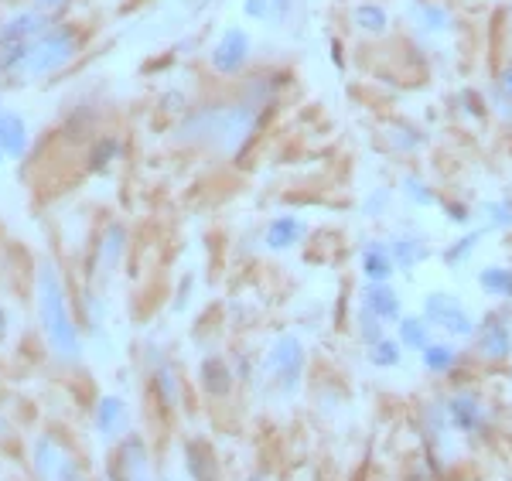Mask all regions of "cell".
I'll list each match as a JSON object with an SVG mask.
<instances>
[{"instance_id":"6da1fadb","label":"cell","mask_w":512,"mask_h":481,"mask_svg":"<svg viewBox=\"0 0 512 481\" xmlns=\"http://www.w3.org/2000/svg\"><path fill=\"white\" fill-rule=\"evenodd\" d=\"M270 116H274L270 106H256L233 89L226 96L198 99L181 116H175L171 140L178 147L209 151L219 161H239L267 130Z\"/></svg>"},{"instance_id":"7a4b0ae2","label":"cell","mask_w":512,"mask_h":481,"mask_svg":"<svg viewBox=\"0 0 512 481\" xmlns=\"http://www.w3.org/2000/svg\"><path fill=\"white\" fill-rule=\"evenodd\" d=\"M35 311L38 328L48 352L59 366H79L82 362V328L72 311V294L55 260H41L35 270Z\"/></svg>"},{"instance_id":"3957f363","label":"cell","mask_w":512,"mask_h":481,"mask_svg":"<svg viewBox=\"0 0 512 481\" xmlns=\"http://www.w3.org/2000/svg\"><path fill=\"white\" fill-rule=\"evenodd\" d=\"M82 52H86V28L76 21L59 18L45 35H38L28 45V55H24L14 82L31 86V82H45V79L62 76L65 69H72V65L79 62Z\"/></svg>"},{"instance_id":"277c9868","label":"cell","mask_w":512,"mask_h":481,"mask_svg":"<svg viewBox=\"0 0 512 481\" xmlns=\"http://www.w3.org/2000/svg\"><path fill=\"white\" fill-rule=\"evenodd\" d=\"M263 366H267L270 383L277 386L280 396H294L304 383V372H308V348H304L301 335H294V331L277 335L267 348Z\"/></svg>"},{"instance_id":"5b68a950","label":"cell","mask_w":512,"mask_h":481,"mask_svg":"<svg viewBox=\"0 0 512 481\" xmlns=\"http://www.w3.org/2000/svg\"><path fill=\"white\" fill-rule=\"evenodd\" d=\"M253 69V35L243 24H226L209 48V72L216 79H243Z\"/></svg>"},{"instance_id":"8992f818","label":"cell","mask_w":512,"mask_h":481,"mask_svg":"<svg viewBox=\"0 0 512 481\" xmlns=\"http://www.w3.org/2000/svg\"><path fill=\"white\" fill-rule=\"evenodd\" d=\"M420 314L427 318V325L434 331H441L451 342H472L475 335V314L465 308L458 294H448V290H431L420 304Z\"/></svg>"},{"instance_id":"52a82bcc","label":"cell","mask_w":512,"mask_h":481,"mask_svg":"<svg viewBox=\"0 0 512 481\" xmlns=\"http://www.w3.org/2000/svg\"><path fill=\"white\" fill-rule=\"evenodd\" d=\"M472 345L482 362H506L512 355V311L492 308L489 314H482L475 325Z\"/></svg>"},{"instance_id":"ba28073f","label":"cell","mask_w":512,"mask_h":481,"mask_svg":"<svg viewBox=\"0 0 512 481\" xmlns=\"http://www.w3.org/2000/svg\"><path fill=\"white\" fill-rule=\"evenodd\" d=\"M444 413H448V424L458 434L472 437V441H482V437L492 434V413L475 393H451L444 400Z\"/></svg>"},{"instance_id":"9c48e42d","label":"cell","mask_w":512,"mask_h":481,"mask_svg":"<svg viewBox=\"0 0 512 481\" xmlns=\"http://www.w3.org/2000/svg\"><path fill=\"white\" fill-rule=\"evenodd\" d=\"M31 464H35V475L41 481H76V478H82L76 461H72V454H69V447L52 434H45L35 441V447H31Z\"/></svg>"},{"instance_id":"30bf717a","label":"cell","mask_w":512,"mask_h":481,"mask_svg":"<svg viewBox=\"0 0 512 481\" xmlns=\"http://www.w3.org/2000/svg\"><path fill=\"white\" fill-rule=\"evenodd\" d=\"M110 481H158L151 471V454L140 437H123L110 458Z\"/></svg>"},{"instance_id":"8fae6325","label":"cell","mask_w":512,"mask_h":481,"mask_svg":"<svg viewBox=\"0 0 512 481\" xmlns=\"http://www.w3.org/2000/svg\"><path fill=\"white\" fill-rule=\"evenodd\" d=\"M403 18L424 38L448 35V31H454V24H458L451 4H444V0H407L403 4Z\"/></svg>"},{"instance_id":"7c38bea8","label":"cell","mask_w":512,"mask_h":481,"mask_svg":"<svg viewBox=\"0 0 512 481\" xmlns=\"http://www.w3.org/2000/svg\"><path fill=\"white\" fill-rule=\"evenodd\" d=\"M287 82H291V72L284 69H250L243 79H236V93L243 99H250L256 106H270L277 110L280 96H284Z\"/></svg>"},{"instance_id":"4fadbf2b","label":"cell","mask_w":512,"mask_h":481,"mask_svg":"<svg viewBox=\"0 0 512 481\" xmlns=\"http://www.w3.org/2000/svg\"><path fill=\"white\" fill-rule=\"evenodd\" d=\"M127 246H130V232L123 222H106L103 232H99L96 246H93V267L99 277H110L113 270H120L123 256H127Z\"/></svg>"},{"instance_id":"5bb4252c","label":"cell","mask_w":512,"mask_h":481,"mask_svg":"<svg viewBox=\"0 0 512 481\" xmlns=\"http://www.w3.org/2000/svg\"><path fill=\"white\" fill-rule=\"evenodd\" d=\"M55 21H59V18H52V14L38 11V7H31V4H24V7L11 11L4 21H0V38L31 45V41H35L38 35H45V31L52 28Z\"/></svg>"},{"instance_id":"9a60e30c","label":"cell","mask_w":512,"mask_h":481,"mask_svg":"<svg viewBox=\"0 0 512 481\" xmlns=\"http://www.w3.org/2000/svg\"><path fill=\"white\" fill-rule=\"evenodd\" d=\"M308 232L311 229L301 215L280 212L267 222V229H263V246H267L270 253H291L304 243V239H308Z\"/></svg>"},{"instance_id":"2e32d148","label":"cell","mask_w":512,"mask_h":481,"mask_svg":"<svg viewBox=\"0 0 512 481\" xmlns=\"http://www.w3.org/2000/svg\"><path fill=\"white\" fill-rule=\"evenodd\" d=\"M349 28L362 38H386L393 31V14L379 0H355L349 7Z\"/></svg>"},{"instance_id":"e0dca14e","label":"cell","mask_w":512,"mask_h":481,"mask_svg":"<svg viewBox=\"0 0 512 481\" xmlns=\"http://www.w3.org/2000/svg\"><path fill=\"white\" fill-rule=\"evenodd\" d=\"M359 273L366 284H386L396 277V260L386 239H366L359 246Z\"/></svg>"},{"instance_id":"ac0fdd59","label":"cell","mask_w":512,"mask_h":481,"mask_svg":"<svg viewBox=\"0 0 512 481\" xmlns=\"http://www.w3.org/2000/svg\"><path fill=\"white\" fill-rule=\"evenodd\" d=\"M93 420H96V430L106 437V441H123V437L130 434V406H127V400H120V396H113V393H106L96 400Z\"/></svg>"},{"instance_id":"d6986e66","label":"cell","mask_w":512,"mask_h":481,"mask_svg":"<svg viewBox=\"0 0 512 481\" xmlns=\"http://www.w3.org/2000/svg\"><path fill=\"white\" fill-rule=\"evenodd\" d=\"M359 308L373 311L383 325H396V321L403 318V297H400V290L393 287V280H386V284H366L362 287Z\"/></svg>"},{"instance_id":"ffe728a7","label":"cell","mask_w":512,"mask_h":481,"mask_svg":"<svg viewBox=\"0 0 512 481\" xmlns=\"http://www.w3.org/2000/svg\"><path fill=\"white\" fill-rule=\"evenodd\" d=\"M386 243H390L393 260H396V270H400V273L417 270L420 263H427L434 256L431 239L420 236V232H396V236H390Z\"/></svg>"},{"instance_id":"44dd1931","label":"cell","mask_w":512,"mask_h":481,"mask_svg":"<svg viewBox=\"0 0 512 481\" xmlns=\"http://www.w3.org/2000/svg\"><path fill=\"white\" fill-rule=\"evenodd\" d=\"M383 140H386V147H390L393 154H407V157H414V154H420L427 147L424 130H420L417 123L403 120V116H396V120L386 123Z\"/></svg>"},{"instance_id":"7402d4cb","label":"cell","mask_w":512,"mask_h":481,"mask_svg":"<svg viewBox=\"0 0 512 481\" xmlns=\"http://www.w3.org/2000/svg\"><path fill=\"white\" fill-rule=\"evenodd\" d=\"M151 393H154V400H158L161 410H178V403H181V376H178V369L171 366L168 359H158L154 362V369H151Z\"/></svg>"},{"instance_id":"603a6c76","label":"cell","mask_w":512,"mask_h":481,"mask_svg":"<svg viewBox=\"0 0 512 481\" xmlns=\"http://www.w3.org/2000/svg\"><path fill=\"white\" fill-rule=\"evenodd\" d=\"M28 144H31V130H28V120L21 113H11L7 110L0 116V147H4L7 161H21L28 154Z\"/></svg>"},{"instance_id":"cb8c5ba5","label":"cell","mask_w":512,"mask_h":481,"mask_svg":"<svg viewBox=\"0 0 512 481\" xmlns=\"http://www.w3.org/2000/svg\"><path fill=\"white\" fill-rule=\"evenodd\" d=\"M198 383H202V389L209 396H216V400H222V396L233 393V369H229V362L222 359V355H209V359H202V366H198Z\"/></svg>"},{"instance_id":"d4e9b609","label":"cell","mask_w":512,"mask_h":481,"mask_svg":"<svg viewBox=\"0 0 512 481\" xmlns=\"http://www.w3.org/2000/svg\"><path fill=\"white\" fill-rule=\"evenodd\" d=\"M120 157H123V140L117 134H96L86 144V171L103 174V171H110Z\"/></svg>"},{"instance_id":"484cf974","label":"cell","mask_w":512,"mask_h":481,"mask_svg":"<svg viewBox=\"0 0 512 481\" xmlns=\"http://www.w3.org/2000/svg\"><path fill=\"white\" fill-rule=\"evenodd\" d=\"M396 192H400L403 198H407L414 209H441L444 198L437 195V188L431 185L427 178H420L417 171H407L400 178V185H396Z\"/></svg>"},{"instance_id":"4316f807","label":"cell","mask_w":512,"mask_h":481,"mask_svg":"<svg viewBox=\"0 0 512 481\" xmlns=\"http://www.w3.org/2000/svg\"><path fill=\"white\" fill-rule=\"evenodd\" d=\"M396 338H400V345L407 348V352H424L427 345L434 342V328L427 325L424 314H403L400 321H396Z\"/></svg>"},{"instance_id":"83f0119b","label":"cell","mask_w":512,"mask_h":481,"mask_svg":"<svg viewBox=\"0 0 512 481\" xmlns=\"http://www.w3.org/2000/svg\"><path fill=\"white\" fill-rule=\"evenodd\" d=\"M461 362V352L451 338H441V342H431L420 352V366H424L431 376H448V372L458 369Z\"/></svg>"},{"instance_id":"f1b7e54d","label":"cell","mask_w":512,"mask_h":481,"mask_svg":"<svg viewBox=\"0 0 512 481\" xmlns=\"http://www.w3.org/2000/svg\"><path fill=\"white\" fill-rule=\"evenodd\" d=\"M478 290L492 297L495 304H512V267H502V263L482 267L478 270Z\"/></svg>"},{"instance_id":"f546056e","label":"cell","mask_w":512,"mask_h":481,"mask_svg":"<svg viewBox=\"0 0 512 481\" xmlns=\"http://www.w3.org/2000/svg\"><path fill=\"white\" fill-rule=\"evenodd\" d=\"M475 222L485 232H512V195L475 205Z\"/></svg>"},{"instance_id":"4dcf8cb0","label":"cell","mask_w":512,"mask_h":481,"mask_svg":"<svg viewBox=\"0 0 512 481\" xmlns=\"http://www.w3.org/2000/svg\"><path fill=\"white\" fill-rule=\"evenodd\" d=\"M185 464H188V475L192 481H219V464L216 454L205 441H188L185 444Z\"/></svg>"},{"instance_id":"1f68e13d","label":"cell","mask_w":512,"mask_h":481,"mask_svg":"<svg viewBox=\"0 0 512 481\" xmlns=\"http://www.w3.org/2000/svg\"><path fill=\"white\" fill-rule=\"evenodd\" d=\"M485 236H489V232H485L482 226L468 229V232H465V236H458V239H454V243H451V246H444L441 260H444V263H448V267H454V270H458V267H465V263H468V260H472V256H475V250H478V243H482V239H485Z\"/></svg>"},{"instance_id":"d6a6232c","label":"cell","mask_w":512,"mask_h":481,"mask_svg":"<svg viewBox=\"0 0 512 481\" xmlns=\"http://www.w3.org/2000/svg\"><path fill=\"white\" fill-rule=\"evenodd\" d=\"M403 352H407V348L400 345V338L383 335L376 345H369V366H376V369H400L403 366Z\"/></svg>"},{"instance_id":"836d02e7","label":"cell","mask_w":512,"mask_h":481,"mask_svg":"<svg viewBox=\"0 0 512 481\" xmlns=\"http://www.w3.org/2000/svg\"><path fill=\"white\" fill-rule=\"evenodd\" d=\"M93 106H76L69 116L62 120V137L69 140H93L96 137V116L89 113Z\"/></svg>"},{"instance_id":"e575fe53","label":"cell","mask_w":512,"mask_h":481,"mask_svg":"<svg viewBox=\"0 0 512 481\" xmlns=\"http://www.w3.org/2000/svg\"><path fill=\"white\" fill-rule=\"evenodd\" d=\"M393 188H386V185H379V188H373V192H366V198L359 202V212H362V219H373V222H379V219H386L390 215V209H393Z\"/></svg>"},{"instance_id":"d590c367","label":"cell","mask_w":512,"mask_h":481,"mask_svg":"<svg viewBox=\"0 0 512 481\" xmlns=\"http://www.w3.org/2000/svg\"><path fill=\"white\" fill-rule=\"evenodd\" d=\"M24 55H28V45L0 38V79H14V76H18Z\"/></svg>"},{"instance_id":"8d00e7d4","label":"cell","mask_w":512,"mask_h":481,"mask_svg":"<svg viewBox=\"0 0 512 481\" xmlns=\"http://www.w3.org/2000/svg\"><path fill=\"white\" fill-rule=\"evenodd\" d=\"M454 103L461 106V116L465 120H475V123H482L485 116H489V103H485V96L482 93H475V89H461L458 96H454Z\"/></svg>"},{"instance_id":"74e56055","label":"cell","mask_w":512,"mask_h":481,"mask_svg":"<svg viewBox=\"0 0 512 481\" xmlns=\"http://www.w3.org/2000/svg\"><path fill=\"white\" fill-rule=\"evenodd\" d=\"M441 212L451 226H475V205L461 202V198H448V202H441Z\"/></svg>"},{"instance_id":"f35d334b","label":"cell","mask_w":512,"mask_h":481,"mask_svg":"<svg viewBox=\"0 0 512 481\" xmlns=\"http://www.w3.org/2000/svg\"><path fill=\"white\" fill-rule=\"evenodd\" d=\"M355 325H359V338L366 342V348H369V345H376L379 338L386 335V325L376 318L373 311H366V308H359V321H355Z\"/></svg>"},{"instance_id":"ab89813d","label":"cell","mask_w":512,"mask_h":481,"mask_svg":"<svg viewBox=\"0 0 512 481\" xmlns=\"http://www.w3.org/2000/svg\"><path fill=\"white\" fill-rule=\"evenodd\" d=\"M243 18L256 24H270V0H243Z\"/></svg>"},{"instance_id":"60d3db41","label":"cell","mask_w":512,"mask_h":481,"mask_svg":"<svg viewBox=\"0 0 512 481\" xmlns=\"http://www.w3.org/2000/svg\"><path fill=\"white\" fill-rule=\"evenodd\" d=\"M294 14V0H270V24L274 28H284Z\"/></svg>"},{"instance_id":"b9f144b4","label":"cell","mask_w":512,"mask_h":481,"mask_svg":"<svg viewBox=\"0 0 512 481\" xmlns=\"http://www.w3.org/2000/svg\"><path fill=\"white\" fill-rule=\"evenodd\" d=\"M28 4L38 7V11H45V14H52V18H62L76 0H28Z\"/></svg>"},{"instance_id":"7bdbcfd3","label":"cell","mask_w":512,"mask_h":481,"mask_svg":"<svg viewBox=\"0 0 512 481\" xmlns=\"http://www.w3.org/2000/svg\"><path fill=\"white\" fill-rule=\"evenodd\" d=\"M492 89H499L502 96L512 99V62H506L499 72H495V86Z\"/></svg>"},{"instance_id":"ee69618b","label":"cell","mask_w":512,"mask_h":481,"mask_svg":"<svg viewBox=\"0 0 512 481\" xmlns=\"http://www.w3.org/2000/svg\"><path fill=\"white\" fill-rule=\"evenodd\" d=\"M192 284H195V277L188 273L185 280H181V290H178V301H175V311H185L188 308V290H192Z\"/></svg>"},{"instance_id":"f6af8a7d","label":"cell","mask_w":512,"mask_h":481,"mask_svg":"<svg viewBox=\"0 0 512 481\" xmlns=\"http://www.w3.org/2000/svg\"><path fill=\"white\" fill-rule=\"evenodd\" d=\"M4 335H7V311L0 308V338H4Z\"/></svg>"},{"instance_id":"bcb514c9","label":"cell","mask_w":512,"mask_h":481,"mask_svg":"<svg viewBox=\"0 0 512 481\" xmlns=\"http://www.w3.org/2000/svg\"><path fill=\"white\" fill-rule=\"evenodd\" d=\"M4 161H7V154H4V147H0V168H4Z\"/></svg>"},{"instance_id":"7dc6e473","label":"cell","mask_w":512,"mask_h":481,"mask_svg":"<svg viewBox=\"0 0 512 481\" xmlns=\"http://www.w3.org/2000/svg\"><path fill=\"white\" fill-rule=\"evenodd\" d=\"M0 434H7V424H4V417H0Z\"/></svg>"},{"instance_id":"c3c4849f","label":"cell","mask_w":512,"mask_h":481,"mask_svg":"<svg viewBox=\"0 0 512 481\" xmlns=\"http://www.w3.org/2000/svg\"><path fill=\"white\" fill-rule=\"evenodd\" d=\"M4 113H7V110H4V103H0V116H4Z\"/></svg>"},{"instance_id":"681fc988","label":"cell","mask_w":512,"mask_h":481,"mask_svg":"<svg viewBox=\"0 0 512 481\" xmlns=\"http://www.w3.org/2000/svg\"><path fill=\"white\" fill-rule=\"evenodd\" d=\"M246 481H263V478H246Z\"/></svg>"},{"instance_id":"f907efd6","label":"cell","mask_w":512,"mask_h":481,"mask_svg":"<svg viewBox=\"0 0 512 481\" xmlns=\"http://www.w3.org/2000/svg\"><path fill=\"white\" fill-rule=\"evenodd\" d=\"M161 481H175V478H161Z\"/></svg>"},{"instance_id":"816d5d0a","label":"cell","mask_w":512,"mask_h":481,"mask_svg":"<svg viewBox=\"0 0 512 481\" xmlns=\"http://www.w3.org/2000/svg\"><path fill=\"white\" fill-rule=\"evenodd\" d=\"M76 481H82V478H76Z\"/></svg>"}]
</instances>
